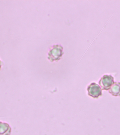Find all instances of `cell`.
Masks as SVG:
<instances>
[{
	"label": "cell",
	"mask_w": 120,
	"mask_h": 135,
	"mask_svg": "<svg viewBox=\"0 0 120 135\" xmlns=\"http://www.w3.org/2000/svg\"><path fill=\"white\" fill-rule=\"evenodd\" d=\"M108 90L109 93L112 95L120 96V82H115Z\"/></svg>",
	"instance_id": "cell-3"
},
{
	"label": "cell",
	"mask_w": 120,
	"mask_h": 135,
	"mask_svg": "<svg viewBox=\"0 0 120 135\" xmlns=\"http://www.w3.org/2000/svg\"><path fill=\"white\" fill-rule=\"evenodd\" d=\"M88 95L94 98H98L102 95V89L97 84L95 83H92L87 89Z\"/></svg>",
	"instance_id": "cell-2"
},
{
	"label": "cell",
	"mask_w": 120,
	"mask_h": 135,
	"mask_svg": "<svg viewBox=\"0 0 120 135\" xmlns=\"http://www.w3.org/2000/svg\"><path fill=\"white\" fill-rule=\"evenodd\" d=\"M114 83V78L111 75H104L99 82L102 89L108 90Z\"/></svg>",
	"instance_id": "cell-1"
},
{
	"label": "cell",
	"mask_w": 120,
	"mask_h": 135,
	"mask_svg": "<svg viewBox=\"0 0 120 135\" xmlns=\"http://www.w3.org/2000/svg\"><path fill=\"white\" fill-rule=\"evenodd\" d=\"M2 62H1V60H0V70H1V68H2Z\"/></svg>",
	"instance_id": "cell-5"
},
{
	"label": "cell",
	"mask_w": 120,
	"mask_h": 135,
	"mask_svg": "<svg viewBox=\"0 0 120 135\" xmlns=\"http://www.w3.org/2000/svg\"><path fill=\"white\" fill-rule=\"evenodd\" d=\"M10 129L11 128L8 123L0 121V134H2V132H3V134L5 131H10Z\"/></svg>",
	"instance_id": "cell-4"
}]
</instances>
